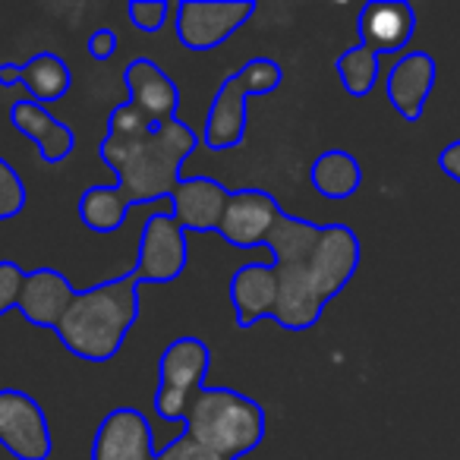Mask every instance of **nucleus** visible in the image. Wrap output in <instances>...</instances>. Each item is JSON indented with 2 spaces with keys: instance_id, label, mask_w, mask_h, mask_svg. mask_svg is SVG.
<instances>
[{
  "instance_id": "23",
  "label": "nucleus",
  "mask_w": 460,
  "mask_h": 460,
  "mask_svg": "<svg viewBox=\"0 0 460 460\" xmlns=\"http://www.w3.org/2000/svg\"><path fill=\"white\" fill-rule=\"evenodd\" d=\"M29 202V190L22 183V177L16 173V167L7 158H0V221L22 215Z\"/></svg>"
},
{
  "instance_id": "11",
  "label": "nucleus",
  "mask_w": 460,
  "mask_h": 460,
  "mask_svg": "<svg viewBox=\"0 0 460 460\" xmlns=\"http://www.w3.org/2000/svg\"><path fill=\"white\" fill-rule=\"evenodd\" d=\"M76 288L66 281L64 271L58 269H32L26 271L20 288V303H16V313L35 328H58V322L64 319V313L70 309Z\"/></svg>"
},
{
  "instance_id": "16",
  "label": "nucleus",
  "mask_w": 460,
  "mask_h": 460,
  "mask_svg": "<svg viewBox=\"0 0 460 460\" xmlns=\"http://www.w3.org/2000/svg\"><path fill=\"white\" fill-rule=\"evenodd\" d=\"M171 202V215L177 217L186 234H217V224L230 202V190H224V183L211 177H192L180 183Z\"/></svg>"
},
{
  "instance_id": "21",
  "label": "nucleus",
  "mask_w": 460,
  "mask_h": 460,
  "mask_svg": "<svg viewBox=\"0 0 460 460\" xmlns=\"http://www.w3.org/2000/svg\"><path fill=\"white\" fill-rule=\"evenodd\" d=\"M334 70H338L347 95L366 98L378 83V54L366 45H353L350 51H344L334 60Z\"/></svg>"
},
{
  "instance_id": "12",
  "label": "nucleus",
  "mask_w": 460,
  "mask_h": 460,
  "mask_svg": "<svg viewBox=\"0 0 460 460\" xmlns=\"http://www.w3.org/2000/svg\"><path fill=\"white\" fill-rule=\"evenodd\" d=\"M435 76H438V66L435 58L426 51H410L391 66L388 79H385V92H388V102L397 114L407 123H416L426 111V102L432 95Z\"/></svg>"
},
{
  "instance_id": "3",
  "label": "nucleus",
  "mask_w": 460,
  "mask_h": 460,
  "mask_svg": "<svg viewBox=\"0 0 460 460\" xmlns=\"http://www.w3.org/2000/svg\"><path fill=\"white\" fill-rule=\"evenodd\" d=\"M139 288L142 281L129 269L123 278L76 290L54 334L73 357L85 363H108L120 353L127 334L139 322Z\"/></svg>"
},
{
  "instance_id": "19",
  "label": "nucleus",
  "mask_w": 460,
  "mask_h": 460,
  "mask_svg": "<svg viewBox=\"0 0 460 460\" xmlns=\"http://www.w3.org/2000/svg\"><path fill=\"white\" fill-rule=\"evenodd\" d=\"M309 183L319 196L325 199H350L353 192L363 186V167L344 148H332V152H322L319 158L309 167Z\"/></svg>"
},
{
  "instance_id": "10",
  "label": "nucleus",
  "mask_w": 460,
  "mask_h": 460,
  "mask_svg": "<svg viewBox=\"0 0 460 460\" xmlns=\"http://www.w3.org/2000/svg\"><path fill=\"white\" fill-rule=\"evenodd\" d=\"M155 438L148 416L136 407H117L92 438V460H155Z\"/></svg>"
},
{
  "instance_id": "5",
  "label": "nucleus",
  "mask_w": 460,
  "mask_h": 460,
  "mask_svg": "<svg viewBox=\"0 0 460 460\" xmlns=\"http://www.w3.org/2000/svg\"><path fill=\"white\" fill-rule=\"evenodd\" d=\"M211 366V347L196 334L173 338L158 359V391H155V413L164 422H186L192 397L205 388Z\"/></svg>"
},
{
  "instance_id": "15",
  "label": "nucleus",
  "mask_w": 460,
  "mask_h": 460,
  "mask_svg": "<svg viewBox=\"0 0 460 460\" xmlns=\"http://www.w3.org/2000/svg\"><path fill=\"white\" fill-rule=\"evenodd\" d=\"M246 102H250V92H246L243 79L234 73L227 76L215 92V102L205 117L202 142L211 152H227V148H237L246 136Z\"/></svg>"
},
{
  "instance_id": "28",
  "label": "nucleus",
  "mask_w": 460,
  "mask_h": 460,
  "mask_svg": "<svg viewBox=\"0 0 460 460\" xmlns=\"http://www.w3.org/2000/svg\"><path fill=\"white\" fill-rule=\"evenodd\" d=\"M438 167L454 180V183H460V139L447 142V146L441 148V152H438Z\"/></svg>"
},
{
  "instance_id": "6",
  "label": "nucleus",
  "mask_w": 460,
  "mask_h": 460,
  "mask_svg": "<svg viewBox=\"0 0 460 460\" xmlns=\"http://www.w3.org/2000/svg\"><path fill=\"white\" fill-rule=\"evenodd\" d=\"M0 445L13 460H48L54 454L45 410L20 388H0Z\"/></svg>"
},
{
  "instance_id": "26",
  "label": "nucleus",
  "mask_w": 460,
  "mask_h": 460,
  "mask_svg": "<svg viewBox=\"0 0 460 460\" xmlns=\"http://www.w3.org/2000/svg\"><path fill=\"white\" fill-rule=\"evenodd\" d=\"M155 460H227V457H217V454L205 451L202 445H196L190 435H180V438H173L171 445L161 447Z\"/></svg>"
},
{
  "instance_id": "24",
  "label": "nucleus",
  "mask_w": 460,
  "mask_h": 460,
  "mask_svg": "<svg viewBox=\"0 0 460 460\" xmlns=\"http://www.w3.org/2000/svg\"><path fill=\"white\" fill-rule=\"evenodd\" d=\"M127 13H129V22H133L139 32L155 35L167 26L171 4H164V0H133V4H127Z\"/></svg>"
},
{
  "instance_id": "25",
  "label": "nucleus",
  "mask_w": 460,
  "mask_h": 460,
  "mask_svg": "<svg viewBox=\"0 0 460 460\" xmlns=\"http://www.w3.org/2000/svg\"><path fill=\"white\" fill-rule=\"evenodd\" d=\"M26 271L13 262V259H0V319L7 313H13L20 303V288Z\"/></svg>"
},
{
  "instance_id": "14",
  "label": "nucleus",
  "mask_w": 460,
  "mask_h": 460,
  "mask_svg": "<svg viewBox=\"0 0 460 460\" xmlns=\"http://www.w3.org/2000/svg\"><path fill=\"white\" fill-rule=\"evenodd\" d=\"M123 79H127L129 104H133L148 123H167L177 117L180 85L173 83L155 60H148V58L129 60Z\"/></svg>"
},
{
  "instance_id": "18",
  "label": "nucleus",
  "mask_w": 460,
  "mask_h": 460,
  "mask_svg": "<svg viewBox=\"0 0 460 460\" xmlns=\"http://www.w3.org/2000/svg\"><path fill=\"white\" fill-rule=\"evenodd\" d=\"M230 303L240 328H252L259 319H271L278 303V275L271 262L240 265L230 278Z\"/></svg>"
},
{
  "instance_id": "4",
  "label": "nucleus",
  "mask_w": 460,
  "mask_h": 460,
  "mask_svg": "<svg viewBox=\"0 0 460 460\" xmlns=\"http://www.w3.org/2000/svg\"><path fill=\"white\" fill-rule=\"evenodd\" d=\"M183 435L217 457L240 460L252 454L265 438V410L250 394L234 388L205 385L186 413Z\"/></svg>"
},
{
  "instance_id": "20",
  "label": "nucleus",
  "mask_w": 460,
  "mask_h": 460,
  "mask_svg": "<svg viewBox=\"0 0 460 460\" xmlns=\"http://www.w3.org/2000/svg\"><path fill=\"white\" fill-rule=\"evenodd\" d=\"M22 85L29 89L35 104L48 108V104L60 102V98L70 92L73 73L60 54L41 51V54H32V58L22 64Z\"/></svg>"
},
{
  "instance_id": "7",
  "label": "nucleus",
  "mask_w": 460,
  "mask_h": 460,
  "mask_svg": "<svg viewBox=\"0 0 460 460\" xmlns=\"http://www.w3.org/2000/svg\"><path fill=\"white\" fill-rule=\"evenodd\" d=\"M252 13V0H183L177 7V39L190 51H211L240 32Z\"/></svg>"
},
{
  "instance_id": "2",
  "label": "nucleus",
  "mask_w": 460,
  "mask_h": 460,
  "mask_svg": "<svg viewBox=\"0 0 460 460\" xmlns=\"http://www.w3.org/2000/svg\"><path fill=\"white\" fill-rule=\"evenodd\" d=\"M275 259L278 303L271 319L284 332H309L325 306L357 275L363 246L347 224H315L281 211L265 240Z\"/></svg>"
},
{
  "instance_id": "9",
  "label": "nucleus",
  "mask_w": 460,
  "mask_h": 460,
  "mask_svg": "<svg viewBox=\"0 0 460 460\" xmlns=\"http://www.w3.org/2000/svg\"><path fill=\"white\" fill-rule=\"evenodd\" d=\"M281 211V202L265 190H256V186L230 190V202L217 224V234L234 250H256V246H265Z\"/></svg>"
},
{
  "instance_id": "13",
  "label": "nucleus",
  "mask_w": 460,
  "mask_h": 460,
  "mask_svg": "<svg viewBox=\"0 0 460 460\" xmlns=\"http://www.w3.org/2000/svg\"><path fill=\"white\" fill-rule=\"evenodd\" d=\"M359 45L382 54H397L416 32V10L403 0H372L359 10Z\"/></svg>"
},
{
  "instance_id": "8",
  "label": "nucleus",
  "mask_w": 460,
  "mask_h": 460,
  "mask_svg": "<svg viewBox=\"0 0 460 460\" xmlns=\"http://www.w3.org/2000/svg\"><path fill=\"white\" fill-rule=\"evenodd\" d=\"M190 262V243L186 230L171 211H155L142 224L139 234V259L133 271L142 284H171L186 271Z\"/></svg>"
},
{
  "instance_id": "27",
  "label": "nucleus",
  "mask_w": 460,
  "mask_h": 460,
  "mask_svg": "<svg viewBox=\"0 0 460 460\" xmlns=\"http://www.w3.org/2000/svg\"><path fill=\"white\" fill-rule=\"evenodd\" d=\"M117 54V32L114 29H98V32L89 35V58L104 64Z\"/></svg>"
},
{
  "instance_id": "17",
  "label": "nucleus",
  "mask_w": 460,
  "mask_h": 460,
  "mask_svg": "<svg viewBox=\"0 0 460 460\" xmlns=\"http://www.w3.org/2000/svg\"><path fill=\"white\" fill-rule=\"evenodd\" d=\"M10 123H13L16 133L35 142L39 158L45 161V164H60V161L70 158L73 148H76V133H73L64 120H58L48 108L35 104L32 98H29V102H16L13 108H10Z\"/></svg>"
},
{
  "instance_id": "29",
  "label": "nucleus",
  "mask_w": 460,
  "mask_h": 460,
  "mask_svg": "<svg viewBox=\"0 0 460 460\" xmlns=\"http://www.w3.org/2000/svg\"><path fill=\"white\" fill-rule=\"evenodd\" d=\"M0 85L4 89L22 85V64H0Z\"/></svg>"
},
{
  "instance_id": "22",
  "label": "nucleus",
  "mask_w": 460,
  "mask_h": 460,
  "mask_svg": "<svg viewBox=\"0 0 460 460\" xmlns=\"http://www.w3.org/2000/svg\"><path fill=\"white\" fill-rule=\"evenodd\" d=\"M237 76L243 79V85H246V92H250V98L271 95L275 89H281V83H284V66L278 64V60H271V58H252V60H246V64L240 66Z\"/></svg>"
},
{
  "instance_id": "1",
  "label": "nucleus",
  "mask_w": 460,
  "mask_h": 460,
  "mask_svg": "<svg viewBox=\"0 0 460 460\" xmlns=\"http://www.w3.org/2000/svg\"><path fill=\"white\" fill-rule=\"evenodd\" d=\"M196 146L199 136L180 117L148 123L133 104H117L98 148L117 180L111 186H89L79 196V221L92 234H114L133 205L173 199L183 183L180 171Z\"/></svg>"
}]
</instances>
